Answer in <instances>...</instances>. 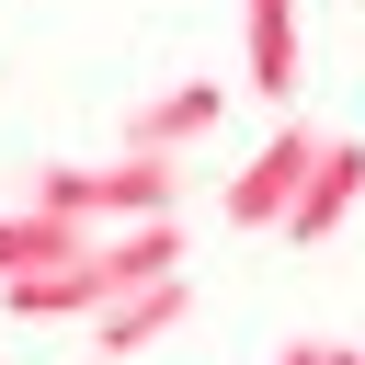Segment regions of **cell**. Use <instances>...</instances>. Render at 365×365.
Segmentation results:
<instances>
[{
    "label": "cell",
    "instance_id": "1",
    "mask_svg": "<svg viewBox=\"0 0 365 365\" xmlns=\"http://www.w3.org/2000/svg\"><path fill=\"white\" fill-rule=\"evenodd\" d=\"M34 205L80 217V228H137V217H182V160L160 148H114V160H46Z\"/></svg>",
    "mask_w": 365,
    "mask_h": 365
},
{
    "label": "cell",
    "instance_id": "2",
    "mask_svg": "<svg viewBox=\"0 0 365 365\" xmlns=\"http://www.w3.org/2000/svg\"><path fill=\"white\" fill-rule=\"evenodd\" d=\"M319 148H331V137H319L308 114H274V137L228 171V217H240V228H285V205H297V182L319 171Z\"/></svg>",
    "mask_w": 365,
    "mask_h": 365
},
{
    "label": "cell",
    "instance_id": "3",
    "mask_svg": "<svg viewBox=\"0 0 365 365\" xmlns=\"http://www.w3.org/2000/svg\"><path fill=\"white\" fill-rule=\"evenodd\" d=\"M182 319H194V274H148V285H125L114 308H91V354H103V365H125V354L171 342Z\"/></svg>",
    "mask_w": 365,
    "mask_h": 365
},
{
    "label": "cell",
    "instance_id": "4",
    "mask_svg": "<svg viewBox=\"0 0 365 365\" xmlns=\"http://www.w3.org/2000/svg\"><path fill=\"white\" fill-rule=\"evenodd\" d=\"M354 205H365V137H331V148H319V171H308V182H297V205H285V240H297V251H319Z\"/></svg>",
    "mask_w": 365,
    "mask_h": 365
},
{
    "label": "cell",
    "instance_id": "5",
    "mask_svg": "<svg viewBox=\"0 0 365 365\" xmlns=\"http://www.w3.org/2000/svg\"><path fill=\"white\" fill-rule=\"evenodd\" d=\"M240 91L297 114V0H240Z\"/></svg>",
    "mask_w": 365,
    "mask_h": 365
},
{
    "label": "cell",
    "instance_id": "6",
    "mask_svg": "<svg viewBox=\"0 0 365 365\" xmlns=\"http://www.w3.org/2000/svg\"><path fill=\"white\" fill-rule=\"evenodd\" d=\"M217 114H228V91H217V80H171V91H148V103L125 114V148L182 160V148H205V137H217Z\"/></svg>",
    "mask_w": 365,
    "mask_h": 365
},
{
    "label": "cell",
    "instance_id": "7",
    "mask_svg": "<svg viewBox=\"0 0 365 365\" xmlns=\"http://www.w3.org/2000/svg\"><path fill=\"white\" fill-rule=\"evenodd\" d=\"M80 251H91V228H80V217H57V205H34V194L0 217V285L57 274V262H80Z\"/></svg>",
    "mask_w": 365,
    "mask_h": 365
},
{
    "label": "cell",
    "instance_id": "8",
    "mask_svg": "<svg viewBox=\"0 0 365 365\" xmlns=\"http://www.w3.org/2000/svg\"><path fill=\"white\" fill-rule=\"evenodd\" d=\"M274 365H365V354H354V342H319V331H308V342H285Z\"/></svg>",
    "mask_w": 365,
    "mask_h": 365
}]
</instances>
